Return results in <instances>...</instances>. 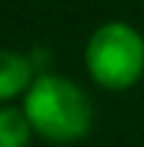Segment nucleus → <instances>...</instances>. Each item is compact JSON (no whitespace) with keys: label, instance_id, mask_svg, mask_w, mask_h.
Listing matches in <instances>:
<instances>
[{"label":"nucleus","instance_id":"nucleus-1","mask_svg":"<svg viewBox=\"0 0 144 147\" xmlns=\"http://www.w3.org/2000/svg\"><path fill=\"white\" fill-rule=\"evenodd\" d=\"M24 114L33 132L48 141H78L93 123V108L81 87L57 75H39L30 84L24 96Z\"/></svg>","mask_w":144,"mask_h":147},{"label":"nucleus","instance_id":"nucleus-2","mask_svg":"<svg viewBox=\"0 0 144 147\" xmlns=\"http://www.w3.org/2000/svg\"><path fill=\"white\" fill-rule=\"evenodd\" d=\"M87 69L108 90L132 87L144 72V42L129 24H102L87 42Z\"/></svg>","mask_w":144,"mask_h":147},{"label":"nucleus","instance_id":"nucleus-3","mask_svg":"<svg viewBox=\"0 0 144 147\" xmlns=\"http://www.w3.org/2000/svg\"><path fill=\"white\" fill-rule=\"evenodd\" d=\"M30 78H33V66H30L27 57L12 54V51H0V102L27 90Z\"/></svg>","mask_w":144,"mask_h":147},{"label":"nucleus","instance_id":"nucleus-4","mask_svg":"<svg viewBox=\"0 0 144 147\" xmlns=\"http://www.w3.org/2000/svg\"><path fill=\"white\" fill-rule=\"evenodd\" d=\"M30 120L18 108H0V147H27L30 144Z\"/></svg>","mask_w":144,"mask_h":147}]
</instances>
